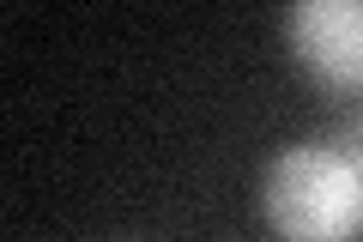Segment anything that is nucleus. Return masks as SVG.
<instances>
[{"instance_id":"f03ea898","label":"nucleus","mask_w":363,"mask_h":242,"mask_svg":"<svg viewBox=\"0 0 363 242\" xmlns=\"http://www.w3.org/2000/svg\"><path fill=\"white\" fill-rule=\"evenodd\" d=\"M285 31L327 91H363V0H297Z\"/></svg>"},{"instance_id":"f257e3e1","label":"nucleus","mask_w":363,"mask_h":242,"mask_svg":"<svg viewBox=\"0 0 363 242\" xmlns=\"http://www.w3.org/2000/svg\"><path fill=\"white\" fill-rule=\"evenodd\" d=\"M260 212L279 242H357L363 164L339 145H285L260 176Z\"/></svg>"}]
</instances>
